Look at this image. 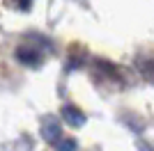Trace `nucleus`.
Returning <instances> with one entry per match:
<instances>
[{
  "label": "nucleus",
  "mask_w": 154,
  "mask_h": 151,
  "mask_svg": "<svg viewBox=\"0 0 154 151\" xmlns=\"http://www.w3.org/2000/svg\"><path fill=\"white\" fill-rule=\"evenodd\" d=\"M60 114H62V119L67 121L71 128H81V126H85V121H88V117H85L83 110L76 108V105H71V103H64L62 110H60Z\"/></svg>",
  "instance_id": "obj_2"
},
{
  "label": "nucleus",
  "mask_w": 154,
  "mask_h": 151,
  "mask_svg": "<svg viewBox=\"0 0 154 151\" xmlns=\"http://www.w3.org/2000/svg\"><path fill=\"white\" fill-rule=\"evenodd\" d=\"M42 135H44L46 142H51L53 147L62 140V126L55 117H44L42 119Z\"/></svg>",
  "instance_id": "obj_1"
},
{
  "label": "nucleus",
  "mask_w": 154,
  "mask_h": 151,
  "mask_svg": "<svg viewBox=\"0 0 154 151\" xmlns=\"http://www.w3.org/2000/svg\"><path fill=\"white\" fill-rule=\"evenodd\" d=\"M138 151H154V147L147 142H138Z\"/></svg>",
  "instance_id": "obj_5"
},
{
  "label": "nucleus",
  "mask_w": 154,
  "mask_h": 151,
  "mask_svg": "<svg viewBox=\"0 0 154 151\" xmlns=\"http://www.w3.org/2000/svg\"><path fill=\"white\" fill-rule=\"evenodd\" d=\"M76 140H60L58 144H55V149L58 151H76Z\"/></svg>",
  "instance_id": "obj_4"
},
{
  "label": "nucleus",
  "mask_w": 154,
  "mask_h": 151,
  "mask_svg": "<svg viewBox=\"0 0 154 151\" xmlns=\"http://www.w3.org/2000/svg\"><path fill=\"white\" fill-rule=\"evenodd\" d=\"M16 9H23V12H28L30 9V2H19V5H14Z\"/></svg>",
  "instance_id": "obj_6"
},
{
  "label": "nucleus",
  "mask_w": 154,
  "mask_h": 151,
  "mask_svg": "<svg viewBox=\"0 0 154 151\" xmlns=\"http://www.w3.org/2000/svg\"><path fill=\"white\" fill-rule=\"evenodd\" d=\"M16 60L21 64H28V67H37L42 62V50L30 48V46H19L16 48Z\"/></svg>",
  "instance_id": "obj_3"
}]
</instances>
